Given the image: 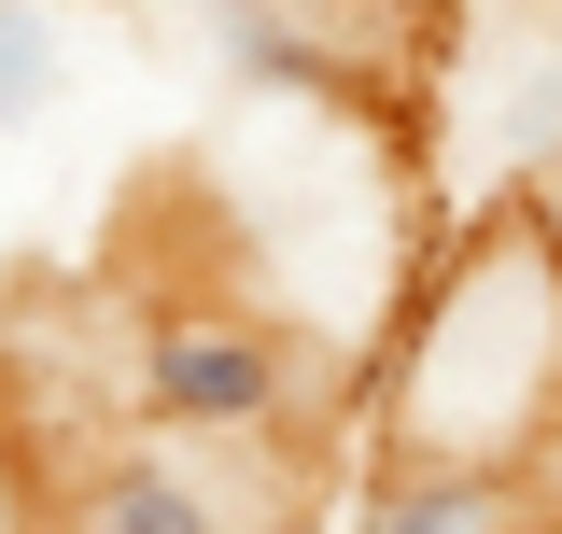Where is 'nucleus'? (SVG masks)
<instances>
[{"instance_id":"obj_5","label":"nucleus","mask_w":562,"mask_h":534,"mask_svg":"<svg viewBox=\"0 0 562 534\" xmlns=\"http://www.w3.org/2000/svg\"><path fill=\"white\" fill-rule=\"evenodd\" d=\"M211 43L254 70V85H295V99H338V85H351V43H338V29H310V14H225Z\"/></svg>"},{"instance_id":"obj_2","label":"nucleus","mask_w":562,"mask_h":534,"mask_svg":"<svg viewBox=\"0 0 562 534\" xmlns=\"http://www.w3.org/2000/svg\"><path fill=\"white\" fill-rule=\"evenodd\" d=\"M324 380L338 352L254 296H155L127 324V408L155 422V450L169 436H310Z\"/></svg>"},{"instance_id":"obj_3","label":"nucleus","mask_w":562,"mask_h":534,"mask_svg":"<svg viewBox=\"0 0 562 534\" xmlns=\"http://www.w3.org/2000/svg\"><path fill=\"white\" fill-rule=\"evenodd\" d=\"M57 534H239V507L211 492V465L155 450V436H113V450H85V465H70Z\"/></svg>"},{"instance_id":"obj_7","label":"nucleus","mask_w":562,"mask_h":534,"mask_svg":"<svg viewBox=\"0 0 562 534\" xmlns=\"http://www.w3.org/2000/svg\"><path fill=\"white\" fill-rule=\"evenodd\" d=\"M520 240H535V267L562 281V141H549V169H535V198H520Z\"/></svg>"},{"instance_id":"obj_1","label":"nucleus","mask_w":562,"mask_h":534,"mask_svg":"<svg viewBox=\"0 0 562 534\" xmlns=\"http://www.w3.org/2000/svg\"><path fill=\"white\" fill-rule=\"evenodd\" d=\"M464 408L450 465H492V478H535V436L562 408V281L535 267V240L506 225L479 254H450L422 281L408 337H394V465L436 450V422Z\"/></svg>"},{"instance_id":"obj_4","label":"nucleus","mask_w":562,"mask_h":534,"mask_svg":"<svg viewBox=\"0 0 562 534\" xmlns=\"http://www.w3.org/2000/svg\"><path fill=\"white\" fill-rule=\"evenodd\" d=\"M351 534H535V478L492 465H380Z\"/></svg>"},{"instance_id":"obj_6","label":"nucleus","mask_w":562,"mask_h":534,"mask_svg":"<svg viewBox=\"0 0 562 534\" xmlns=\"http://www.w3.org/2000/svg\"><path fill=\"white\" fill-rule=\"evenodd\" d=\"M57 70H70L57 14H29V0H0V127H29V113L57 99Z\"/></svg>"}]
</instances>
